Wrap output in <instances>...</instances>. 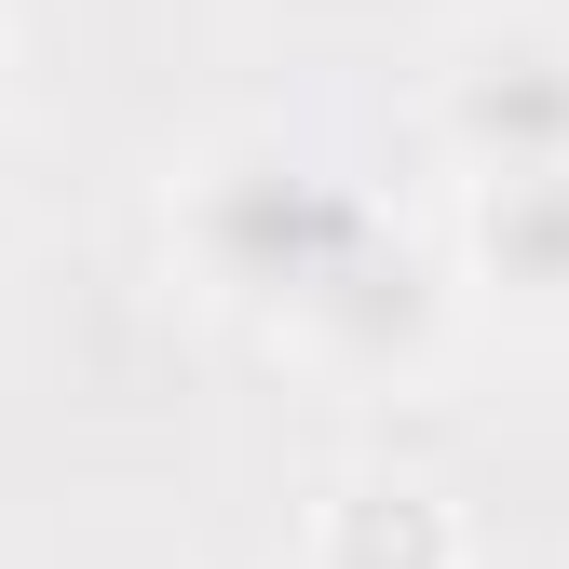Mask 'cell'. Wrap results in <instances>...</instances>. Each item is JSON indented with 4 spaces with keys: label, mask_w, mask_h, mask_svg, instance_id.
<instances>
[{
    "label": "cell",
    "mask_w": 569,
    "mask_h": 569,
    "mask_svg": "<svg viewBox=\"0 0 569 569\" xmlns=\"http://www.w3.org/2000/svg\"><path fill=\"white\" fill-rule=\"evenodd\" d=\"M461 312L529 352H569V177H461L448 218Z\"/></svg>",
    "instance_id": "4"
},
{
    "label": "cell",
    "mask_w": 569,
    "mask_h": 569,
    "mask_svg": "<svg viewBox=\"0 0 569 569\" xmlns=\"http://www.w3.org/2000/svg\"><path fill=\"white\" fill-rule=\"evenodd\" d=\"M448 177H569V14H475L420 82Z\"/></svg>",
    "instance_id": "2"
},
{
    "label": "cell",
    "mask_w": 569,
    "mask_h": 569,
    "mask_svg": "<svg viewBox=\"0 0 569 569\" xmlns=\"http://www.w3.org/2000/svg\"><path fill=\"white\" fill-rule=\"evenodd\" d=\"M367 231H380V203L352 177H326V150H299L284 122H231L163 177V244L190 271V299H218L271 339L352 271Z\"/></svg>",
    "instance_id": "1"
},
{
    "label": "cell",
    "mask_w": 569,
    "mask_h": 569,
    "mask_svg": "<svg viewBox=\"0 0 569 569\" xmlns=\"http://www.w3.org/2000/svg\"><path fill=\"white\" fill-rule=\"evenodd\" d=\"M448 339H461V271H448V258H420L393 218L352 244V271L326 284L299 326H284V352H299L326 393H352V407L420 393V380L448 367Z\"/></svg>",
    "instance_id": "3"
},
{
    "label": "cell",
    "mask_w": 569,
    "mask_h": 569,
    "mask_svg": "<svg viewBox=\"0 0 569 569\" xmlns=\"http://www.w3.org/2000/svg\"><path fill=\"white\" fill-rule=\"evenodd\" d=\"M299 569H475V529L435 475L352 461V475H326V502L299 529Z\"/></svg>",
    "instance_id": "5"
}]
</instances>
